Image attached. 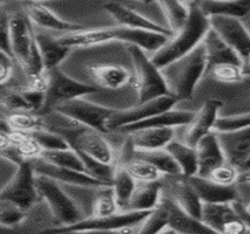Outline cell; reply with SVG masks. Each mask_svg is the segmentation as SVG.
I'll return each mask as SVG.
<instances>
[{
    "label": "cell",
    "mask_w": 250,
    "mask_h": 234,
    "mask_svg": "<svg viewBox=\"0 0 250 234\" xmlns=\"http://www.w3.org/2000/svg\"><path fill=\"white\" fill-rule=\"evenodd\" d=\"M189 6V17L181 30L173 34L162 48L152 54L150 59L161 69L170 62L185 56L203 41L210 28V20L199 6L193 2H186Z\"/></svg>",
    "instance_id": "obj_1"
},
{
    "label": "cell",
    "mask_w": 250,
    "mask_h": 234,
    "mask_svg": "<svg viewBox=\"0 0 250 234\" xmlns=\"http://www.w3.org/2000/svg\"><path fill=\"white\" fill-rule=\"evenodd\" d=\"M168 90L177 101L193 96L197 83L207 72V56L203 42L193 51L161 68Z\"/></svg>",
    "instance_id": "obj_2"
},
{
    "label": "cell",
    "mask_w": 250,
    "mask_h": 234,
    "mask_svg": "<svg viewBox=\"0 0 250 234\" xmlns=\"http://www.w3.org/2000/svg\"><path fill=\"white\" fill-rule=\"evenodd\" d=\"M128 53L134 69L132 80L139 103L170 94L161 69L146 55L142 48L129 45Z\"/></svg>",
    "instance_id": "obj_3"
},
{
    "label": "cell",
    "mask_w": 250,
    "mask_h": 234,
    "mask_svg": "<svg viewBox=\"0 0 250 234\" xmlns=\"http://www.w3.org/2000/svg\"><path fill=\"white\" fill-rule=\"evenodd\" d=\"M36 180L40 197L46 201L59 226L73 225L83 219L79 207L61 189L59 181L42 175H37Z\"/></svg>",
    "instance_id": "obj_4"
},
{
    "label": "cell",
    "mask_w": 250,
    "mask_h": 234,
    "mask_svg": "<svg viewBox=\"0 0 250 234\" xmlns=\"http://www.w3.org/2000/svg\"><path fill=\"white\" fill-rule=\"evenodd\" d=\"M152 211V210H150ZM150 211L127 210L106 216H88L68 226L47 230L49 232H121L122 228L139 226Z\"/></svg>",
    "instance_id": "obj_5"
},
{
    "label": "cell",
    "mask_w": 250,
    "mask_h": 234,
    "mask_svg": "<svg viewBox=\"0 0 250 234\" xmlns=\"http://www.w3.org/2000/svg\"><path fill=\"white\" fill-rule=\"evenodd\" d=\"M36 178L37 173L32 162L22 161L18 164V169L10 183L2 187L0 199L10 201L24 211L30 210L40 196Z\"/></svg>",
    "instance_id": "obj_6"
},
{
    "label": "cell",
    "mask_w": 250,
    "mask_h": 234,
    "mask_svg": "<svg viewBox=\"0 0 250 234\" xmlns=\"http://www.w3.org/2000/svg\"><path fill=\"white\" fill-rule=\"evenodd\" d=\"M177 102V99L168 94L156 97L147 102L139 103L136 107L128 109H114L106 122L107 131H118L126 126H130L159 114V112L169 110Z\"/></svg>",
    "instance_id": "obj_7"
},
{
    "label": "cell",
    "mask_w": 250,
    "mask_h": 234,
    "mask_svg": "<svg viewBox=\"0 0 250 234\" xmlns=\"http://www.w3.org/2000/svg\"><path fill=\"white\" fill-rule=\"evenodd\" d=\"M48 87L46 91L45 108L53 109L61 103L79 99L87 94L98 91L95 87L72 79L61 72V69L55 67L47 72Z\"/></svg>",
    "instance_id": "obj_8"
},
{
    "label": "cell",
    "mask_w": 250,
    "mask_h": 234,
    "mask_svg": "<svg viewBox=\"0 0 250 234\" xmlns=\"http://www.w3.org/2000/svg\"><path fill=\"white\" fill-rule=\"evenodd\" d=\"M210 27L237 52L244 63L250 59V31L242 19L228 16H210Z\"/></svg>",
    "instance_id": "obj_9"
},
{
    "label": "cell",
    "mask_w": 250,
    "mask_h": 234,
    "mask_svg": "<svg viewBox=\"0 0 250 234\" xmlns=\"http://www.w3.org/2000/svg\"><path fill=\"white\" fill-rule=\"evenodd\" d=\"M53 110L67 115L83 126L99 130L104 134V132H108L106 129V122L114 109L95 105L79 97V99L61 103L55 107Z\"/></svg>",
    "instance_id": "obj_10"
},
{
    "label": "cell",
    "mask_w": 250,
    "mask_h": 234,
    "mask_svg": "<svg viewBox=\"0 0 250 234\" xmlns=\"http://www.w3.org/2000/svg\"><path fill=\"white\" fill-rule=\"evenodd\" d=\"M221 108H222V102L219 100L205 101L202 106L196 111H194L189 122L181 126L183 128L181 136L182 142L191 146H196L201 138L214 131Z\"/></svg>",
    "instance_id": "obj_11"
},
{
    "label": "cell",
    "mask_w": 250,
    "mask_h": 234,
    "mask_svg": "<svg viewBox=\"0 0 250 234\" xmlns=\"http://www.w3.org/2000/svg\"><path fill=\"white\" fill-rule=\"evenodd\" d=\"M36 30L25 12L10 14V41L13 59L25 68L34 42Z\"/></svg>",
    "instance_id": "obj_12"
},
{
    "label": "cell",
    "mask_w": 250,
    "mask_h": 234,
    "mask_svg": "<svg viewBox=\"0 0 250 234\" xmlns=\"http://www.w3.org/2000/svg\"><path fill=\"white\" fill-rule=\"evenodd\" d=\"M31 162L33 164L34 171H36L37 175L47 176V177L60 181V183L71 184L80 187H88V189H104V187L112 186L110 184L93 177L87 172L77 171V170L55 165V164L43 160L42 157H39Z\"/></svg>",
    "instance_id": "obj_13"
},
{
    "label": "cell",
    "mask_w": 250,
    "mask_h": 234,
    "mask_svg": "<svg viewBox=\"0 0 250 234\" xmlns=\"http://www.w3.org/2000/svg\"><path fill=\"white\" fill-rule=\"evenodd\" d=\"M216 134L225 151L227 161L238 169H242L250 156V126Z\"/></svg>",
    "instance_id": "obj_14"
},
{
    "label": "cell",
    "mask_w": 250,
    "mask_h": 234,
    "mask_svg": "<svg viewBox=\"0 0 250 234\" xmlns=\"http://www.w3.org/2000/svg\"><path fill=\"white\" fill-rule=\"evenodd\" d=\"M169 176V181H167L169 187V196L181 209L189 215L201 219V211L203 201L199 197L193 185L190 184L187 176L182 175H167Z\"/></svg>",
    "instance_id": "obj_15"
},
{
    "label": "cell",
    "mask_w": 250,
    "mask_h": 234,
    "mask_svg": "<svg viewBox=\"0 0 250 234\" xmlns=\"http://www.w3.org/2000/svg\"><path fill=\"white\" fill-rule=\"evenodd\" d=\"M24 12L34 27H39L40 30H48L54 32H61V33H71L85 30L83 25L74 24V22L66 21V20L59 18L57 14L52 12L49 8L39 4L38 1H26Z\"/></svg>",
    "instance_id": "obj_16"
},
{
    "label": "cell",
    "mask_w": 250,
    "mask_h": 234,
    "mask_svg": "<svg viewBox=\"0 0 250 234\" xmlns=\"http://www.w3.org/2000/svg\"><path fill=\"white\" fill-rule=\"evenodd\" d=\"M104 7L108 12L109 16L120 26H125V27L129 28H138V30L159 32V33H164L169 36H173L174 33L167 26L156 24L153 20L141 16V14L130 10L128 7L122 6L118 2H107V4H104Z\"/></svg>",
    "instance_id": "obj_17"
},
{
    "label": "cell",
    "mask_w": 250,
    "mask_h": 234,
    "mask_svg": "<svg viewBox=\"0 0 250 234\" xmlns=\"http://www.w3.org/2000/svg\"><path fill=\"white\" fill-rule=\"evenodd\" d=\"M188 179L203 203H230L240 199L237 185H221L199 175L190 176Z\"/></svg>",
    "instance_id": "obj_18"
},
{
    "label": "cell",
    "mask_w": 250,
    "mask_h": 234,
    "mask_svg": "<svg viewBox=\"0 0 250 234\" xmlns=\"http://www.w3.org/2000/svg\"><path fill=\"white\" fill-rule=\"evenodd\" d=\"M195 148L197 152V163H199L196 175L207 177L211 170L227 162L225 151L215 131H211L210 134L201 138Z\"/></svg>",
    "instance_id": "obj_19"
},
{
    "label": "cell",
    "mask_w": 250,
    "mask_h": 234,
    "mask_svg": "<svg viewBox=\"0 0 250 234\" xmlns=\"http://www.w3.org/2000/svg\"><path fill=\"white\" fill-rule=\"evenodd\" d=\"M116 41H122L135 45L145 52H150L154 54L166 45V42L171 36L167 34L159 33V32L138 30V28H129L125 26H115Z\"/></svg>",
    "instance_id": "obj_20"
},
{
    "label": "cell",
    "mask_w": 250,
    "mask_h": 234,
    "mask_svg": "<svg viewBox=\"0 0 250 234\" xmlns=\"http://www.w3.org/2000/svg\"><path fill=\"white\" fill-rule=\"evenodd\" d=\"M202 42L207 56V71L211 66L219 63H237L246 66L237 52L231 48L211 27L203 37Z\"/></svg>",
    "instance_id": "obj_21"
},
{
    "label": "cell",
    "mask_w": 250,
    "mask_h": 234,
    "mask_svg": "<svg viewBox=\"0 0 250 234\" xmlns=\"http://www.w3.org/2000/svg\"><path fill=\"white\" fill-rule=\"evenodd\" d=\"M193 115L194 111L175 110V109L171 108L169 110L159 112V114L141 121V122L124 126V128L119 129L118 131L125 132V134H132L138 130L146 128H180V126H186L189 122Z\"/></svg>",
    "instance_id": "obj_22"
},
{
    "label": "cell",
    "mask_w": 250,
    "mask_h": 234,
    "mask_svg": "<svg viewBox=\"0 0 250 234\" xmlns=\"http://www.w3.org/2000/svg\"><path fill=\"white\" fill-rule=\"evenodd\" d=\"M58 40L63 46L71 48H83L101 45L109 41H116L115 27L97 28V30H81L71 33L61 34Z\"/></svg>",
    "instance_id": "obj_23"
},
{
    "label": "cell",
    "mask_w": 250,
    "mask_h": 234,
    "mask_svg": "<svg viewBox=\"0 0 250 234\" xmlns=\"http://www.w3.org/2000/svg\"><path fill=\"white\" fill-rule=\"evenodd\" d=\"M177 128H146L132 132L130 143L134 150H159L175 138Z\"/></svg>",
    "instance_id": "obj_24"
},
{
    "label": "cell",
    "mask_w": 250,
    "mask_h": 234,
    "mask_svg": "<svg viewBox=\"0 0 250 234\" xmlns=\"http://www.w3.org/2000/svg\"><path fill=\"white\" fill-rule=\"evenodd\" d=\"M170 199V213L168 226L162 233H185V234H200L214 233L207 225L203 224L201 219L189 215Z\"/></svg>",
    "instance_id": "obj_25"
},
{
    "label": "cell",
    "mask_w": 250,
    "mask_h": 234,
    "mask_svg": "<svg viewBox=\"0 0 250 234\" xmlns=\"http://www.w3.org/2000/svg\"><path fill=\"white\" fill-rule=\"evenodd\" d=\"M162 190H164L162 179L153 181H139L126 209L133 211L153 210L161 200L164 195Z\"/></svg>",
    "instance_id": "obj_26"
},
{
    "label": "cell",
    "mask_w": 250,
    "mask_h": 234,
    "mask_svg": "<svg viewBox=\"0 0 250 234\" xmlns=\"http://www.w3.org/2000/svg\"><path fill=\"white\" fill-rule=\"evenodd\" d=\"M92 79L104 89H120L132 80V75L118 65H97L88 67Z\"/></svg>",
    "instance_id": "obj_27"
},
{
    "label": "cell",
    "mask_w": 250,
    "mask_h": 234,
    "mask_svg": "<svg viewBox=\"0 0 250 234\" xmlns=\"http://www.w3.org/2000/svg\"><path fill=\"white\" fill-rule=\"evenodd\" d=\"M189 2V1H187ZM201 10L210 16H228L244 19L250 14V0H230V1H215V0H190Z\"/></svg>",
    "instance_id": "obj_28"
},
{
    "label": "cell",
    "mask_w": 250,
    "mask_h": 234,
    "mask_svg": "<svg viewBox=\"0 0 250 234\" xmlns=\"http://www.w3.org/2000/svg\"><path fill=\"white\" fill-rule=\"evenodd\" d=\"M129 150L122 157L120 165L135 179L136 181H153L161 180L164 178V173L160 172L153 164L136 156L133 152V146L130 141H128Z\"/></svg>",
    "instance_id": "obj_29"
},
{
    "label": "cell",
    "mask_w": 250,
    "mask_h": 234,
    "mask_svg": "<svg viewBox=\"0 0 250 234\" xmlns=\"http://www.w3.org/2000/svg\"><path fill=\"white\" fill-rule=\"evenodd\" d=\"M237 213L230 203H203L201 220L214 233H222L227 222L236 218Z\"/></svg>",
    "instance_id": "obj_30"
},
{
    "label": "cell",
    "mask_w": 250,
    "mask_h": 234,
    "mask_svg": "<svg viewBox=\"0 0 250 234\" xmlns=\"http://www.w3.org/2000/svg\"><path fill=\"white\" fill-rule=\"evenodd\" d=\"M36 41L47 72L58 67L69 52V48L63 46L58 37L49 36L45 32L36 31Z\"/></svg>",
    "instance_id": "obj_31"
},
{
    "label": "cell",
    "mask_w": 250,
    "mask_h": 234,
    "mask_svg": "<svg viewBox=\"0 0 250 234\" xmlns=\"http://www.w3.org/2000/svg\"><path fill=\"white\" fill-rule=\"evenodd\" d=\"M168 152L173 156L177 165L181 169L182 175L190 177L197 173L199 163H197V152L195 146L182 142L181 140L174 138L171 142L166 146Z\"/></svg>",
    "instance_id": "obj_32"
},
{
    "label": "cell",
    "mask_w": 250,
    "mask_h": 234,
    "mask_svg": "<svg viewBox=\"0 0 250 234\" xmlns=\"http://www.w3.org/2000/svg\"><path fill=\"white\" fill-rule=\"evenodd\" d=\"M170 199L162 195L161 200L139 225V233H162L169 222Z\"/></svg>",
    "instance_id": "obj_33"
},
{
    "label": "cell",
    "mask_w": 250,
    "mask_h": 234,
    "mask_svg": "<svg viewBox=\"0 0 250 234\" xmlns=\"http://www.w3.org/2000/svg\"><path fill=\"white\" fill-rule=\"evenodd\" d=\"M161 8L167 27L175 33L181 30L189 17V6L182 0H155Z\"/></svg>",
    "instance_id": "obj_34"
},
{
    "label": "cell",
    "mask_w": 250,
    "mask_h": 234,
    "mask_svg": "<svg viewBox=\"0 0 250 234\" xmlns=\"http://www.w3.org/2000/svg\"><path fill=\"white\" fill-rule=\"evenodd\" d=\"M2 124H5L8 129L25 134H32L33 131L45 128L42 117L38 116L32 110L10 111V114L2 120Z\"/></svg>",
    "instance_id": "obj_35"
},
{
    "label": "cell",
    "mask_w": 250,
    "mask_h": 234,
    "mask_svg": "<svg viewBox=\"0 0 250 234\" xmlns=\"http://www.w3.org/2000/svg\"><path fill=\"white\" fill-rule=\"evenodd\" d=\"M133 152L139 157L144 158L153 164L160 172L167 175H180L181 169L177 165L175 160L173 158L167 149H159V150H134Z\"/></svg>",
    "instance_id": "obj_36"
},
{
    "label": "cell",
    "mask_w": 250,
    "mask_h": 234,
    "mask_svg": "<svg viewBox=\"0 0 250 234\" xmlns=\"http://www.w3.org/2000/svg\"><path fill=\"white\" fill-rule=\"evenodd\" d=\"M136 187V180L121 165L115 166L112 179V190L119 206L126 209L133 192Z\"/></svg>",
    "instance_id": "obj_37"
},
{
    "label": "cell",
    "mask_w": 250,
    "mask_h": 234,
    "mask_svg": "<svg viewBox=\"0 0 250 234\" xmlns=\"http://www.w3.org/2000/svg\"><path fill=\"white\" fill-rule=\"evenodd\" d=\"M206 74H209L211 79L220 83L235 85L244 79L247 75V69L244 65H237V63H219L211 66L206 72Z\"/></svg>",
    "instance_id": "obj_38"
},
{
    "label": "cell",
    "mask_w": 250,
    "mask_h": 234,
    "mask_svg": "<svg viewBox=\"0 0 250 234\" xmlns=\"http://www.w3.org/2000/svg\"><path fill=\"white\" fill-rule=\"evenodd\" d=\"M42 157L49 163H53L55 165H59L67 169L77 170V171L86 172L85 164L81 160L80 155L78 154L77 150L73 148L62 149V150H53V151H43Z\"/></svg>",
    "instance_id": "obj_39"
},
{
    "label": "cell",
    "mask_w": 250,
    "mask_h": 234,
    "mask_svg": "<svg viewBox=\"0 0 250 234\" xmlns=\"http://www.w3.org/2000/svg\"><path fill=\"white\" fill-rule=\"evenodd\" d=\"M119 204L113 193L112 186L104 187L103 192L94 199L92 206V216H106L119 212Z\"/></svg>",
    "instance_id": "obj_40"
},
{
    "label": "cell",
    "mask_w": 250,
    "mask_h": 234,
    "mask_svg": "<svg viewBox=\"0 0 250 234\" xmlns=\"http://www.w3.org/2000/svg\"><path fill=\"white\" fill-rule=\"evenodd\" d=\"M32 137L37 140V142L42 145L43 151H53V150H62L71 148L69 143L60 134L49 130L47 128H42L33 131L30 134Z\"/></svg>",
    "instance_id": "obj_41"
},
{
    "label": "cell",
    "mask_w": 250,
    "mask_h": 234,
    "mask_svg": "<svg viewBox=\"0 0 250 234\" xmlns=\"http://www.w3.org/2000/svg\"><path fill=\"white\" fill-rule=\"evenodd\" d=\"M240 173L241 169H238L234 164L229 163L227 161L226 163L221 164V165L211 170L208 173L207 178L211 179V180L217 184L231 186V185H237L238 180H240Z\"/></svg>",
    "instance_id": "obj_42"
},
{
    "label": "cell",
    "mask_w": 250,
    "mask_h": 234,
    "mask_svg": "<svg viewBox=\"0 0 250 234\" xmlns=\"http://www.w3.org/2000/svg\"><path fill=\"white\" fill-rule=\"evenodd\" d=\"M25 211L10 201L1 200L0 207V224L4 227H11L19 225L24 220Z\"/></svg>",
    "instance_id": "obj_43"
},
{
    "label": "cell",
    "mask_w": 250,
    "mask_h": 234,
    "mask_svg": "<svg viewBox=\"0 0 250 234\" xmlns=\"http://www.w3.org/2000/svg\"><path fill=\"white\" fill-rule=\"evenodd\" d=\"M250 126V112L241 115H234V116L219 117L216 123H215L214 131H231V130H237L246 128Z\"/></svg>",
    "instance_id": "obj_44"
},
{
    "label": "cell",
    "mask_w": 250,
    "mask_h": 234,
    "mask_svg": "<svg viewBox=\"0 0 250 234\" xmlns=\"http://www.w3.org/2000/svg\"><path fill=\"white\" fill-rule=\"evenodd\" d=\"M16 149L18 150L19 155L24 161H33L37 158L42 157L43 149L34 137H32L30 134L25 136L24 140L20 142L18 145H16Z\"/></svg>",
    "instance_id": "obj_45"
},
{
    "label": "cell",
    "mask_w": 250,
    "mask_h": 234,
    "mask_svg": "<svg viewBox=\"0 0 250 234\" xmlns=\"http://www.w3.org/2000/svg\"><path fill=\"white\" fill-rule=\"evenodd\" d=\"M2 107L8 109V111H21V110H31L30 105L25 97L22 96L21 91L7 90L4 92L2 96Z\"/></svg>",
    "instance_id": "obj_46"
},
{
    "label": "cell",
    "mask_w": 250,
    "mask_h": 234,
    "mask_svg": "<svg viewBox=\"0 0 250 234\" xmlns=\"http://www.w3.org/2000/svg\"><path fill=\"white\" fill-rule=\"evenodd\" d=\"M20 91H21L22 96L25 97V100L27 101V103L30 105L32 111L42 110V108H45L46 91L30 88V87H26L25 89H22V90Z\"/></svg>",
    "instance_id": "obj_47"
},
{
    "label": "cell",
    "mask_w": 250,
    "mask_h": 234,
    "mask_svg": "<svg viewBox=\"0 0 250 234\" xmlns=\"http://www.w3.org/2000/svg\"><path fill=\"white\" fill-rule=\"evenodd\" d=\"M0 45H1V52L12 56L11 52V41H10V14L2 8L1 16H0ZM13 57V56H12Z\"/></svg>",
    "instance_id": "obj_48"
},
{
    "label": "cell",
    "mask_w": 250,
    "mask_h": 234,
    "mask_svg": "<svg viewBox=\"0 0 250 234\" xmlns=\"http://www.w3.org/2000/svg\"><path fill=\"white\" fill-rule=\"evenodd\" d=\"M12 56L8 55L5 52L0 53V83L6 85L7 81H10L13 74V66Z\"/></svg>",
    "instance_id": "obj_49"
},
{
    "label": "cell",
    "mask_w": 250,
    "mask_h": 234,
    "mask_svg": "<svg viewBox=\"0 0 250 234\" xmlns=\"http://www.w3.org/2000/svg\"><path fill=\"white\" fill-rule=\"evenodd\" d=\"M231 204L232 207L236 211L237 216H240L241 220L244 222V225L248 228L250 233V211L248 210V207H247L246 203L241 200V199H236V200L231 201Z\"/></svg>",
    "instance_id": "obj_50"
},
{
    "label": "cell",
    "mask_w": 250,
    "mask_h": 234,
    "mask_svg": "<svg viewBox=\"0 0 250 234\" xmlns=\"http://www.w3.org/2000/svg\"><path fill=\"white\" fill-rule=\"evenodd\" d=\"M242 183H250V170H244L240 173V180Z\"/></svg>",
    "instance_id": "obj_51"
},
{
    "label": "cell",
    "mask_w": 250,
    "mask_h": 234,
    "mask_svg": "<svg viewBox=\"0 0 250 234\" xmlns=\"http://www.w3.org/2000/svg\"><path fill=\"white\" fill-rule=\"evenodd\" d=\"M244 170H250V156L248 157V160H247L246 163H244V165L242 169H241V171H244Z\"/></svg>",
    "instance_id": "obj_52"
},
{
    "label": "cell",
    "mask_w": 250,
    "mask_h": 234,
    "mask_svg": "<svg viewBox=\"0 0 250 234\" xmlns=\"http://www.w3.org/2000/svg\"><path fill=\"white\" fill-rule=\"evenodd\" d=\"M136 1H140V2H142V4L149 5V4H153V2L155 1V0H136Z\"/></svg>",
    "instance_id": "obj_53"
},
{
    "label": "cell",
    "mask_w": 250,
    "mask_h": 234,
    "mask_svg": "<svg viewBox=\"0 0 250 234\" xmlns=\"http://www.w3.org/2000/svg\"><path fill=\"white\" fill-rule=\"evenodd\" d=\"M21 1H40V0H21Z\"/></svg>",
    "instance_id": "obj_54"
},
{
    "label": "cell",
    "mask_w": 250,
    "mask_h": 234,
    "mask_svg": "<svg viewBox=\"0 0 250 234\" xmlns=\"http://www.w3.org/2000/svg\"><path fill=\"white\" fill-rule=\"evenodd\" d=\"M246 66H248V68L250 69V59L248 60V61H247V63H246Z\"/></svg>",
    "instance_id": "obj_55"
},
{
    "label": "cell",
    "mask_w": 250,
    "mask_h": 234,
    "mask_svg": "<svg viewBox=\"0 0 250 234\" xmlns=\"http://www.w3.org/2000/svg\"><path fill=\"white\" fill-rule=\"evenodd\" d=\"M246 205H247V207H248V210L250 211V200L248 201V203H246Z\"/></svg>",
    "instance_id": "obj_56"
},
{
    "label": "cell",
    "mask_w": 250,
    "mask_h": 234,
    "mask_svg": "<svg viewBox=\"0 0 250 234\" xmlns=\"http://www.w3.org/2000/svg\"><path fill=\"white\" fill-rule=\"evenodd\" d=\"M249 184H250V183H249Z\"/></svg>",
    "instance_id": "obj_57"
}]
</instances>
